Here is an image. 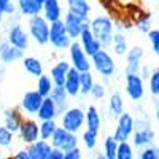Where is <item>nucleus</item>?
I'll return each mask as SVG.
<instances>
[{
  "instance_id": "1",
  "label": "nucleus",
  "mask_w": 159,
  "mask_h": 159,
  "mask_svg": "<svg viewBox=\"0 0 159 159\" xmlns=\"http://www.w3.org/2000/svg\"><path fill=\"white\" fill-rule=\"evenodd\" d=\"M88 25H89L91 32L94 34V37L99 40L102 48L108 49L111 46V40H113V34H115L113 19L107 15H99V16H94L92 19H89Z\"/></svg>"
},
{
  "instance_id": "2",
  "label": "nucleus",
  "mask_w": 159,
  "mask_h": 159,
  "mask_svg": "<svg viewBox=\"0 0 159 159\" xmlns=\"http://www.w3.org/2000/svg\"><path fill=\"white\" fill-rule=\"evenodd\" d=\"M91 69H94L103 80H110L116 73V62L107 48H100L91 56Z\"/></svg>"
},
{
  "instance_id": "3",
  "label": "nucleus",
  "mask_w": 159,
  "mask_h": 159,
  "mask_svg": "<svg viewBox=\"0 0 159 159\" xmlns=\"http://www.w3.org/2000/svg\"><path fill=\"white\" fill-rule=\"evenodd\" d=\"M27 32L29 37L34 38V42L40 46L48 45V35H49V22L43 18V15H35L27 18Z\"/></svg>"
},
{
  "instance_id": "4",
  "label": "nucleus",
  "mask_w": 159,
  "mask_h": 159,
  "mask_svg": "<svg viewBox=\"0 0 159 159\" xmlns=\"http://www.w3.org/2000/svg\"><path fill=\"white\" fill-rule=\"evenodd\" d=\"M61 126L73 134H80L84 127V110L81 107H69L61 115Z\"/></svg>"
},
{
  "instance_id": "5",
  "label": "nucleus",
  "mask_w": 159,
  "mask_h": 159,
  "mask_svg": "<svg viewBox=\"0 0 159 159\" xmlns=\"http://www.w3.org/2000/svg\"><path fill=\"white\" fill-rule=\"evenodd\" d=\"M72 43L70 35L65 30V25L62 22V19L52 21L49 22V35H48V45H51L57 51H64L67 49Z\"/></svg>"
},
{
  "instance_id": "6",
  "label": "nucleus",
  "mask_w": 159,
  "mask_h": 159,
  "mask_svg": "<svg viewBox=\"0 0 159 159\" xmlns=\"http://www.w3.org/2000/svg\"><path fill=\"white\" fill-rule=\"evenodd\" d=\"M135 129V119L129 111H123L121 115L116 116V126L113 132V139L116 142H124L130 140L132 134Z\"/></svg>"
},
{
  "instance_id": "7",
  "label": "nucleus",
  "mask_w": 159,
  "mask_h": 159,
  "mask_svg": "<svg viewBox=\"0 0 159 159\" xmlns=\"http://www.w3.org/2000/svg\"><path fill=\"white\" fill-rule=\"evenodd\" d=\"M67 51H69V62L73 69H76L78 72L91 70V57L84 52L81 45L78 43V40H72Z\"/></svg>"
},
{
  "instance_id": "8",
  "label": "nucleus",
  "mask_w": 159,
  "mask_h": 159,
  "mask_svg": "<svg viewBox=\"0 0 159 159\" xmlns=\"http://www.w3.org/2000/svg\"><path fill=\"white\" fill-rule=\"evenodd\" d=\"M48 142L51 143V147H56V148H61L62 151H67L73 147H78L80 139H78V134H73V132L65 130L62 126H57L54 134L51 135V139Z\"/></svg>"
},
{
  "instance_id": "9",
  "label": "nucleus",
  "mask_w": 159,
  "mask_h": 159,
  "mask_svg": "<svg viewBox=\"0 0 159 159\" xmlns=\"http://www.w3.org/2000/svg\"><path fill=\"white\" fill-rule=\"evenodd\" d=\"M126 94L130 100L139 102L145 97V80L139 73H126Z\"/></svg>"
},
{
  "instance_id": "10",
  "label": "nucleus",
  "mask_w": 159,
  "mask_h": 159,
  "mask_svg": "<svg viewBox=\"0 0 159 159\" xmlns=\"http://www.w3.org/2000/svg\"><path fill=\"white\" fill-rule=\"evenodd\" d=\"M29 32L25 30L19 22L11 24L7 30V42L13 46H16L18 49L25 51L29 48Z\"/></svg>"
},
{
  "instance_id": "11",
  "label": "nucleus",
  "mask_w": 159,
  "mask_h": 159,
  "mask_svg": "<svg viewBox=\"0 0 159 159\" xmlns=\"http://www.w3.org/2000/svg\"><path fill=\"white\" fill-rule=\"evenodd\" d=\"M156 137H157L156 130H154L150 124H147V126H140V127L135 126L134 134H132L130 140H132L134 148H139V150H140V148L148 147V145H154Z\"/></svg>"
},
{
  "instance_id": "12",
  "label": "nucleus",
  "mask_w": 159,
  "mask_h": 159,
  "mask_svg": "<svg viewBox=\"0 0 159 159\" xmlns=\"http://www.w3.org/2000/svg\"><path fill=\"white\" fill-rule=\"evenodd\" d=\"M18 135H19V139L24 145H29V143L38 140L40 139V135H38V121L34 119L32 116L22 118L19 130H18Z\"/></svg>"
},
{
  "instance_id": "13",
  "label": "nucleus",
  "mask_w": 159,
  "mask_h": 159,
  "mask_svg": "<svg viewBox=\"0 0 159 159\" xmlns=\"http://www.w3.org/2000/svg\"><path fill=\"white\" fill-rule=\"evenodd\" d=\"M62 22L65 25V30H67V34L70 35L72 40H76L80 37V34L83 32L84 29V25L88 24L83 18H80L78 15H75L73 11L67 10L64 13V16H62Z\"/></svg>"
},
{
  "instance_id": "14",
  "label": "nucleus",
  "mask_w": 159,
  "mask_h": 159,
  "mask_svg": "<svg viewBox=\"0 0 159 159\" xmlns=\"http://www.w3.org/2000/svg\"><path fill=\"white\" fill-rule=\"evenodd\" d=\"M42 100H43V96H40L37 89L27 91L22 96V100L19 103V108H21V111L25 116H35L38 108H40V105H42Z\"/></svg>"
},
{
  "instance_id": "15",
  "label": "nucleus",
  "mask_w": 159,
  "mask_h": 159,
  "mask_svg": "<svg viewBox=\"0 0 159 159\" xmlns=\"http://www.w3.org/2000/svg\"><path fill=\"white\" fill-rule=\"evenodd\" d=\"M124 56H126V73H139L145 57V49L142 46H132L127 49Z\"/></svg>"
},
{
  "instance_id": "16",
  "label": "nucleus",
  "mask_w": 159,
  "mask_h": 159,
  "mask_svg": "<svg viewBox=\"0 0 159 159\" xmlns=\"http://www.w3.org/2000/svg\"><path fill=\"white\" fill-rule=\"evenodd\" d=\"M76 40H78V43L81 45V48L84 49V52H86L89 57H91L92 54H96V52L102 48V45L99 43V40L94 37V34L91 32V29H89L88 24L84 25L83 32L80 34V37H78Z\"/></svg>"
},
{
  "instance_id": "17",
  "label": "nucleus",
  "mask_w": 159,
  "mask_h": 159,
  "mask_svg": "<svg viewBox=\"0 0 159 159\" xmlns=\"http://www.w3.org/2000/svg\"><path fill=\"white\" fill-rule=\"evenodd\" d=\"M59 115H61V111L57 108V105L48 96V97H43L42 105H40V108H38L35 116H37L38 121H45V119H57Z\"/></svg>"
},
{
  "instance_id": "18",
  "label": "nucleus",
  "mask_w": 159,
  "mask_h": 159,
  "mask_svg": "<svg viewBox=\"0 0 159 159\" xmlns=\"http://www.w3.org/2000/svg\"><path fill=\"white\" fill-rule=\"evenodd\" d=\"M42 15H43V18H45L48 22L62 19V16H64V8H62L61 0H45L43 7H42Z\"/></svg>"
},
{
  "instance_id": "19",
  "label": "nucleus",
  "mask_w": 159,
  "mask_h": 159,
  "mask_svg": "<svg viewBox=\"0 0 159 159\" xmlns=\"http://www.w3.org/2000/svg\"><path fill=\"white\" fill-rule=\"evenodd\" d=\"M24 57V51L22 49H18L16 46L10 45L7 40L3 43H0V62L3 65H8V64H13L19 59Z\"/></svg>"
},
{
  "instance_id": "20",
  "label": "nucleus",
  "mask_w": 159,
  "mask_h": 159,
  "mask_svg": "<svg viewBox=\"0 0 159 159\" xmlns=\"http://www.w3.org/2000/svg\"><path fill=\"white\" fill-rule=\"evenodd\" d=\"M22 118H24V113L21 111V108H16V107L7 108L3 110V126L8 127L13 134H18Z\"/></svg>"
},
{
  "instance_id": "21",
  "label": "nucleus",
  "mask_w": 159,
  "mask_h": 159,
  "mask_svg": "<svg viewBox=\"0 0 159 159\" xmlns=\"http://www.w3.org/2000/svg\"><path fill=\"white\" fill-rule=\"evenodd\" d=\"M25 148H27V151H29L30 159H48L49 151H51V143L48 140L38 139V140L29 143Z\"/></svg>"
},
{
  "instance_id": "22",
  "label": "nucleus",
  "mask_w": 159,
  "mask_h": 159,
  "mask_svg": "<svg viewBox=\"0 0 159 159\" xmlns=\"http://www.w3.org/2000/svg\"><path fill=\"white\" fill-rule=\"evenodd\" d=\"M70 62L69 61H57L49 70V78L52 80L54 86H64L65 76H67V72L70 70Z\"/></svg>"
},
{
  "instance_id": "23",
  "label": "nucleus",
  "mask_w": 159,
  "mask_h": 159,
  "mask_svg": "<svg viewBox=\"0 0 159 159\" xmlns=\"http://www.w3.org/2000/svg\"><path fill=\"white\" fill-rule=\"evenodd\" d=\"M84 127L94 132H100L102 129V116L96 105H89L84 110Z\"/></svg>"
},
{
  "instance_id": "24",
  "label": "nucleus",
  "mask_w": 159,
  "mask_h": 159,
  "mask_svg": "<svg viewBox=\"0 0 159 159\" xmlns=\"http://www.w3.org/2000/svg\"><path fill=\"white\" fill-rule=\"evenodd\" d=\"M16 7H18V15L19 16L30 18V16H35V15L42 13L43 3H40L38 0H18Z\"/></svg>"
},
{
  "instance_id": "25",
  "label": "nucleus",
  "mask_w": 159,
  "mask_h": 159,
  "mask_svg": "<svg viewBox=\"0 0 159 159\" xmlns=\"http://www.w3.org/2000/svg\"><path fill=\"white\" fill-rule=\"evenodd\" d=\"M64 89L67 91L69 97H78L80 96V72L73 67H70V70L67 72L64 81Z\"/></svg>"
},
{
  "instance_id": "26",
  "label": "nucleus",
  "mask_w": 159,
  "mask_h": 159,
  "mask_svg": "<svg viewBox=\"0 0 159 159\" xmlns=\"http://www.w3.org/2000/svg\"><path fill=\"white\" fill-rule=\"evenodd\" d=\"M65 2H67V10L73 11L75 15H78L86 22H89V16H91L89 0H65Z\"/></svg>"
},
{
  "instance_id": "27",
  "label": "nucleus",
  "mask_w": 159,
  "mask_h": 159,
  "mask_svg": "<svg viewBox=\"0 0 159 159\" xmlns=\"http://www.w3.org/2000/svg\"><path fill=\"white\" fill-rule=\"evenodd\" d=\"M22 67L24 70L27 72L30 76H40L42 73H45V69H43V62L40 61L38 57H34V56H27V57H22Z\"/></svg>"
},
{
  "instance_id": "28",
  "label": "nucleus",
  "mask_w": 159,
  "mask_h": 159,
  "mask_svg": "<svg viewBox=\"0 0 159 159\" xmlns=\"http://www.w3.org/2000/svg\"><path fill=\"white\" fill-rule=\"evenodd\" d=\"M49 97L54 100V103L57 105V108H59V111L62 113L65 108H69V94H67V91L64 89V86H54L52 88V91H51V94H49Z\"/></svg>"
},
{
  "instance_id": "29",
  "label": "nucleus",
  "mask_w": 159,
  "mask_h": 159,
  "mask_svg": "<svg viewBox=\"0 0 159 159\" xmlns=\"http://www.w3.org/2000/svg\"><path fill=\"white\" fill-rule=\"evenodd\" d=\"M113 52L116 56H124L129 46H127V38H126V34L124 32H119V30H115L113 34V40H111V46Z\"/></svg>"
},
{
  "instance_id": "30",
  "label": "nucleus",
  "mask_w": 159,
  "mask_h": 159,
  "mask_svg": "<svg viewBox=\"0 0 159 159\" xmlns=\"http://www.w3.org/2000/svg\"><path fill=\"white\" fill-rule=\"evenodd\" d=\"M108 111L113 118H116L118 115H121L124 111V99L121 96V92H111V96L108 99Z\"/></svg>"
},
{
  "instance_id": "31",
  "label": "nucleus",
  "mask_w": 159,
  "mask_h": 159,
  "mask_svg": "<svg viewBox=\"0 0 159 159\" xmlns=\"http://www.w3.org/2000/svg\"><path fill=\"white\" fill-rule=\"evenodd\" d=\"M52 88H54V83H52V80L49 78V75L42 73L40 76H37V88H35V89L38 91L40 96L48 97V96L51 94Z\"/></svg>"
},
{
  "instance_id": "32",
  "label": "nucleus",
  "mask_w": 159,
  "mask_h": 159,
  "mask_svg": "<svg viewBox=\"0 0 159 159\" xmlns=\"http://www.w3.org/2000/svg\"><path fill=\"white\" fill-rule=\"evenodd\" d=\"M94 84V75L91 70L80 72V96H89Z\"/></svg>"
},
{
  "instance_id": "33",
  "label": "nucleus",
  "mask_w": 159,
  "mask_h": 159,
  "mask_svg": "<svg viewBox=\"0 0 159 159\" xmlns=\"http://www.w3.org/2000/svg\"><path fill=\"white\" fill-rule=\"evenodd\" d=\"M56 127H57L56 119H45V121H40L38 123V135H40V139L49 140L51 135L54 134Z\"/></svg>"
},
{
  "instance_id": "34",
  "label": "nucleus",
  "mask_w": 159,
  "mask_h": 159,
  "mask_svg": "<svg viewBox=\"0 0 159 159\" xmlns=\"http://www.w3.org/2000/svg\"><path fill=\"white\" fill-rule=\"evenodd\" d=\"M135 29L142 34H148L150 29L153 27V18H151V13H140L139 18L134 22Z\"/></svg>"
},
{
  "instance_id": "35",
  "label": "nucleus",
  "mask_w": 159,
  "mask_h": 159,
  "mask_svg": "<svg viewBox=\"0 0 159 159\" xmlns=\"http://www.w3.org/2000/svg\"><path fill=\"white\" fill-rule=\"evenodd\" d=\"M134 154V145L129 140L124 142H118V148H116V159H132Z\"/></svg>"
},
{
  "instance_id": "36",
  "label": "nucleus",
  "mask_w": 159,
  "mask_h": 159,
  "mask_svg": "<svg viewBox=\"0 0 159 159\" xmlns=\"http://www.w3.org/2000/svg\"><path fill=\"white\" fill-rule=\"evenodd\" d=\"M97 135L99 132H94V130H89V129H84L83 134H81V142L84 145V148L88 151H94L97 148Z\"/></svg>"
},
{
  "instance_id": "37",
  "label": "nucleus",
  "mask_w": 159,
  "mask_h": 159,
  "mask_svg": "<svg viewBox=\"0 0 159 159\" xmlns=\"http://www.w3.org/2000/svg\"><path fill=\"white\" fill-rule=\"evenodd\" d=\"M116 148H118V142L113 139V135L105 137V140H103V157L105 159H116Z\"/></svg>"
},
{
  "instance_id": "38",
  "label": "nucleus",
  "mask_w": 159,
  "mask_h": 159,
  "mask_svg": "<svg viewBox=\"0 0 159 159\" xmlns=\"http://www.w3.org/2000/svg\"><path fill=\"white\" fill-rule=\"evenodd\" d=\"M148 91L153 97L159 99V69L151 70V75L148 76Z\"/></svg>"
},
{
  "instance_id": "39",
  "label": "nucleus",
  "mask_w": 159,
  "mask_h": 159,
  "mask_svg": "<svg viewBox=\"0 0 159 159\" xmlns=\"http://www.w3.org/2000/svg\"><path fill=\"white\" fill-rule=\"evenodd\" d=\"M15 135L16 134H13V132L8 127H5L3 124L0 126V148L2 150L10 148L13 145V140H15Z\"/></svg>"
},
{
  "instance_id": "40",
  "label": "nucleus",
  "mask_w": 159,
  "mask_h": 159,
  "mask_svg": "<svg viewBox=\"0 0 159 159\" xmlns=\"http://www.w3.org/2000/svg\"><path fill=\"white\" fill-rule=\"evenodd\" d=\"M147 35H148V42H150V46H151L153 54L159 57V27H157V29L151 27Z\"/></svg>"
},
{
  "instance_id": "41",
  "label": "nucleus",
  "mask_w": 159,
  "mask_h": 159,
  "mask_svg": "<svg viewBox=\"0 0 159 159\" xmlns=\"http://www.w3.org/2000/svg\"><path fill=\"white\" fill-rule=\"evenodd\" d=\"M89 96H91L92 99H96V100L105 99V96H107V86L102 84V83H96V81H94V84H92V89H91V92H89Z\"/></svg>"
},
{
  "instance_id": "42",
  "label": "nucleus",
  "mask_w": 159,
  "mask_h": 159,
  "mask_svg": "<svg viewBox=\"0 0 159 159\" xmlns=\"http://www.w3.org/2000/svg\"><path fill=\"white\" fill-rule=\"evenodd\" d=\"M139 157L140 159H157V148L154 145H148L145 148H140Z\"/></svg>"
},
{
  "instance_id": "43",
  "label": "nucleus",
  "mask_w": 159,
  "mask_h": 159,
  "mask_svg": "<svg viewBox=\"0 0 159 159\" xmlns=\"http://www.w3.org/2000/svg\"><path fill=\"white\" fill-rule=\"evenodd\" d=\"M81 157H83V153L80 147H73L67 151H64V159H81Z\"/></svg>"
},
{
  "instance_id": "44",
  "label": "nucleus",
  "mask_w": 159,
  "mask_h": 159,
  "mask_svg": "<svg viewBox=\"0 0 159 159\" xmlns=\"http://www.w3.org/2000/svg\"><path fill=\"white\" fill-rule=\"evenodd\" d=\"M3 15L5 16H16L18 15V7H16V3L13 2V0L7 5V8L3 10Z\"/></svg>"
},
{
  "instance_id": "45",
  "label": "nucleus",
  "mask_w": 159,
  "mask_h": 159,
  "mask_svg": "<svg viewBox=\"0 0 159 159\" xmlns=\"http://www.w3.org/2000/svg\"><path fill=\"white\" fill-rule=\"evenodd\" d=\"M48 159H64V151L61 148H56V147H51V151H49V156Z\"/></svg>"
},
{
  "instance_id": "46",
  "label": "nucleus",
  "mask_w": 159,
  "mask_h": 159,
  "mask_svg": "<svg viewBox=\"0 0 159 159\" xmlns=\"http://www.w3.org/2000/svg\"><path fill=\"white\" fill-rule=\"evenodd\" d=\"M151 70H153V69L150 67V65H143V64H142V65H140V70H139V75L145 80V81H147L148 76L151 75Z\"/></svg>"
},
{
  "instance_id": "47",
  "label": "nucleus",
  "mask_w": 159,
  "mask_h": 159,
  "mask_svg": "<svg viewBox=\"0 0 159 159\" xmlns=\"http://www.w3.org/2000/svg\"><path fill=\"white\" fill-rule=\"evenodd\" d=\"M13 157H15V159H30L27 148H24V150H19V151H16L15 154H13Z\"/></svg>"
},
{
  "instance_id": "48",
  "label": "nucleus",
  "mask_w": 159,
  "mask_h": 159,
  "mask_svg": "<svg viewBox=\"0 0 159 159\" xmlns=\"http://www.w3.org/2000/svg\"><path fill=\"white\" fill-rule=\"evenodd\" d=\"M11 2V0H0V11H2L3 13V10L7 8V5Z\"/></svg>"
},
{
  "instance_id": "49",
  "label": "nucleus",
  "mask_w": 159,
  "mask_h": 159,
  "mask_svg": "<svg viewBox=\"0 0 159 159\" xmlns=\"http://www.w3.org/2000/svg\"><path fill=\"white\" fill-rule=\"evenodd\" d=\"M154 118H156V123H157V127H159V105L156 107V111H154Z\"/></svg>"
},
{
  "instance_id": "50",
  "label": "nucleus",
  "mask_w": 159,
  "mask_h": 159,
  "mask_svg": "<svg viewBox=\"0 0 159 159\" xmlns=\"http://www.w3.org/2000/svg\"><path fill=\"white\" fill-rule=\"evenodd\" d=\"M3 18H5V15H3V13H2V11H0V25H2V24H3Z\"/></svg>"
},
{
  "instance_id": "51",
  "label": "nucleus",
  "mask_w": 159,
  "mask_h": 159,
  "mask_svg": "<svg viewBox=\"0 0 159 159\" xmlns=\"http://www.w3.org/2000/svg\"><path fill=\"white\" fill-rule=\"evenodd\" d=\"M0 157H3V150L0 148Z\"/></svg>"
},
{
  "instance_id": "52",
  "label": "nucleus",
  "mask_w": 159,
  "mask_h": 159,
  "mask_svg": "<svg viewBox=\"0 0 159 159\" xmlns=\"http://www.w3.org/2000/svg\"><path fill=\"white\" fill-rule=\"evenodd\" d=\"M156 148H157V159H159V145H157V147H156Z\"/></svg>"
},
{
  "instance_id": "53",
  "label": "nucleus",
  "mask_w": 159,
  "mask_h": 159,
  "mask_svg": "<svg viewBox=\"0 0 159 159\" xmlns=\"http://www.w3.org/2000/svg\"><path fill=\"white\" fill-rule=\"evenodd\" d=\"M157 27H159V13H157Z\"/></svg>"
},
{
  "instance_id": "54",
  "label": "nucleus",
  "mask_w": 159,
  "mask_h": 159,
  "mask_svg": "<svg viewBox=\"0 0 159 159\" xmlns=\"http://www.w3.org/2000/svg\"><path fill=\"white\" fill-rule=\"evenodd\" d=\"M38 2H40V3H43V2H45V0H38Z\"/></svg>"
},
{
  "instance_id": "55",
  "label": "nucleus",
  "mask_w": 159,
  "mask_h": 159,
  "mask_svg": "<svg viewBox=\"0 0 159 159\" xmlns=\"http://www.w3.org/2000/svg\"><path fill=\"white\" fill-rule=\"evenodd\" d=\"M16 2H18V0H16Z\"/></svg>"
}]
</instances>
